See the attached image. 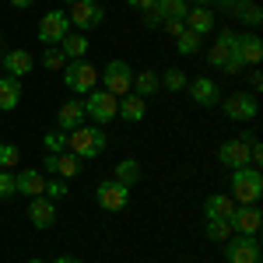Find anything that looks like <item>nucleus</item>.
Segmentation results:
<instances>
[{"label": "nucleus", "instance_id": "nucleus-1", "mask_svg": "<svg viewBox=\"0 0 263 263\" xmlns=\"http://www.w3.org/2000/svg\"><path fill=\"white\" fill-rule=\"evenodd\" d=\"M105 134H102V126H78V130H70L67 134V151L70 155H78L81 162L88 158H99L102 151H105Z\"/></svg>", "mask_w": 263, "mask_h": 263}, {"label": "nucleus", "instance_id": "nucleus-2", "mask_svg": "<svg viewBox=\"0 0 263 263\" xmlns=\"http://www.w3.org/2000/svg\"><path fill=\"white\" fill-rule=\"evenodd\" d=\"M260 197H263L260 168H253V165L232 168V200H235V203H256Z\"/></svg>", "mask_w": 263, "mask_h": 263}, {"label": "nucleus", "instance_id": "nucleus-3", "mask_svg": "<svg viewBox=\"0 0 263 263\" xmlns=\"http://www.w3.org/2000/svg\"><path fill=\"white\" fill-rule=\"evenodd\" d=\"M67 21L74 32H91L105 21V7H102V0H74L67 7Z\"/></svg>", "mask_w": 263, "mask_h": 263}, {"label": "nucleus", "instance_id": "nucleus-4", "mask_svg": "<svg viewBox=\"0 0 263 263\" xmlns=\"http://www.w3.org/2000/svg\"><path fill=\"white\" fill-rule=\"evenodd\" d=\"M63 84L74 95H88V91L99 88V70L88 60H67V67H63Z\"/></svg>", "mask_w": 263, "mask_h": 263}, {"label": "nucleus", "instance_id": "nucleus-5", "mask_svg": "<svg viewBox=\"0 0 263 263\" xmlns=\"http://www.w3.org/2000/svg\"><path fill=\"white\" fill-rule=\"evenodd\" d=\"M116 109H120V99H116V95H109L105 88H95V91H88V95H84V116H88V120H95V126L112 123V120H116Z\"/></svg>", "mask_w": 263, "mask_h": 263}, {"label": "nucleus", "instance_id": "nucleus-6", "mask_svg": "<svg viewBox=\"0 0 263 263\" xmlns=\"http://www.w3.org/2000/svg\"><path fill=\"white\" fill-rule=\"evenodd\" d=\"M99 78H102V88H105L109 95H116V99L130 95V88H134V70H130L126 60H109L102 67Z\"/></svg>", "mask_w": 263, "mask_h": 263}, {"label": "nucleus", "instance_id": "nucleus-7", "mask_svg": "<svg viewBox=\"0 0 263 263\" xmlns=\"http://www.w3.org/2000/svg\"><path fill=\"white\" fill-rule=\"evenodd\" d=\"M263 256V246L256 235H235L232 232V239L224 242V260L228 263H260Z\"/></svg>", "mask_w": 263, "mask_h": 263}, {"label": "nucleus", "instance_id": "nucleus-8", "mask_svg": "<svg viewBox=\"0 0 263 263\" xmlns=\"http://www.w3.org/2000/svg\"><path fill=\"white\" fill-rule=\"evenodd\" d=\"M221 109H224V116L235 123H253L260 116V102H256L253 91H235V95L221 99Z\"/></svg>", "mask_w": 263, "mask_h": 263}, {"label": "nucleus", "instance_id": "nucleus-9", "mask_svg": "<svg viewBox=\"0 0 263 263\" xmlns=\"http://www.w3.org/2000/svg\"><path fill=\"white\" fill-rule=\"evenodd\" d=\"M95 203L102 211H123L130 203V186H123L120 179H102L95 186Z\"/></svg>", "mask_w": 263, "mask_h": 263}, {"label": "nucleus", "instance_id": "nucleus-10", "mask_svg": "<svg viewBox=\"0 0 263 263\" xmlns=\"http://www.w3.org/2000/svg\"><path fill=\"white\" fill-rule=\"evenodd\" d=\"M70 32V21H67V11H46L39 21V28H35V35H39L42 46H60V39Z\"/></svg>", "mask_w": 263, "mask_h": 263}, {"label": "nucleus", "instance_id": "nucleus-11", "mask_svg": "<svg viewBox=\"0 0 263 263\" xmlns=\"http://www.w3.org/2000/svg\"><path fill=\"white\" fill-rule=\"evenodd\" d=\"M263 224V214L256 203H235V211H232V218H228V228L235 232V235H256Z\"/></svg>", "mask_w": 263, "mask_h": 263}, {"label": "nucleus", "instance_id": "nucleus-12", "mask_svg": "<svg viewBox=\"0 0 263 263\" xmlns=\"http://www.w3.org/2000/svg\"><path fill=\"white\" fill-rule=\"evenodd\" d=\"M81 168H84V162L78 155H70V151H60V155H49L46 151V172H53L60 179H78Z\"/></svg>", "mask_w": 263, "mask_h": 263}, {"label": "nucleus", "instance_id": "nucleus-13", "mask_svg": "<svg viewBox=\"0 0 263 263\" xmlns=\"http://www.w3.org/2000/svg\"><path fill=\"white\" fill-rule=\"evenodd\" d=\"M190 99L203 109H214V105H221V91H218L214 78H193L190 81Z\"/></svg>", "mask_w": 263, "mask_h": 263}, {"label": "nucleus", "instance_id": "nucleus-14", "mask_svg": "<svg viewBox=\"0 0 263 263\" xmlns=\"http://www.w3.org/2000/svg\"><path fill=\"white\" fill-rule=\"evenodd\" d=\"M84 102L81 99H67L57 109V126H60L63 134H70V130H78V126H84Z\"/></svg>", "mask_w": 263, "mask_h": 263}, {"label": "nucleus", "instance_id": "nucleus-15", "mask_svg": "<svg viewBox=\"0 0 263 263\" xmlns=\"http://www.w3.org/2000/svg\"><path fill=\"white\" fill-rule=\"evenodd\" d=\"M218 162L228 165V168H242V165H249V141H242V137L224 141L221 147H218Z\"/></svg>", "mask_w": 263, "mask_h": 263}, {"label": "nucleus", "instance_id": "nucleus-16", "mask_svg": "<svg viewBox=\"0 0 263 263\" xmlns=\"http://www.w3.org/2000/svg\"><path fill=\"white\" fill-rule=\"evenodd\" d=\"M232 53H235V32H232V28H221V32H218V39H214V46L207 49V63L221 70V63L228 60Z\"/></svg>", "mask_w": 263, "mask_h": 263}, {"label": "nucleus", "instance_id": "nucleus-17", "mask_svg": "<svg viewBox=\"0 0 263 263\" xmlns=\"http://www.w3.org/2000/svg\"><path fill=\"white\" fill-rule=\"evenodd\" d=\"M28 218H32L35 228H53V221H57V203L49 200L46 193H42V197H32V203H28Z\"/></svg>", "mask_w": 263, "mask_h": 263}, {"label": "nucleus", "instance_id": "nucleus-18", "mask_svg": "<svg viewBox=\"0 0 263 263\" xmlns=\"http://www.w3.org/2000/svg\"><path fill=\"white\" fill-rule=\"evenodd\" d=\"M14 190H18L21 197H42L46 193V176H42L39 168H21L18 176H14Z\"/></svg>", "mask_w": 263, "mask_h": 263}, {"label": "nucleus", "instance_id": "nucleus-19", "mask_svg": "<svg viewBox=\"0 0 263 263\" xmlns=\"http://www.w3.org/2000/svg\"><path fill=\"white\" fill-rule=\"evenodd\" d=\"M235 53L242 57L246 67H256L263 60V42L256 32H246V35H235Z\"/></svg>", "mask_w": 263, "mask_h": 263}, {"label": "nucleus", "instance_id": "nucleus-20", "mask_svg": "<svg viewBox=\"0 0 263 263\" xmlns=\"http://www.w3.org/2000/svg\"><path fill=\"white\" fill-rule=\"evenodd\" d=\"M0 67H4L11 78H25V74L35 67V60H32V53H28V49H11L7 57H0Z\"/></svg>", "mask_w": 263, "mask_h": 263}, {"label": "nucleus", "instance_id": "nucleus-21", "mask_svg": "<svg viewBox=\"0 0 263 263\" xmlns=\"http://www.w3.org/2000/svg\"><path fill=\"white\" fill-rule=\"evenodd\" d=\"M144 116H147V102L141 99V95H123L120 99V109H116V120H126V123H141Z\"/></svg>", "mask_w": 263, "mask_h": 263}, {"label": "nucleus", "instance_id": "nucleus-22", "mask_svg": "<svg viewBox=\"0 0 263 263\" xmlns=\"http://www.w3.org/2000/svg\"><path fill=\"white\" fill-rule=\"evenodd\" d=\"M182 25L203 39V35H211V32H214V14H211V7H193V11H186Z\"/></svg>", "mask_w": 263, "mask_h": 263}, {"label": "nucleus", "instance_id": "nucleus-23", "mask_svg": "<svg viewBox=\"0 0 263 263\" xmlns=\"http://www.w3.org/2000/svg\"><path fill=\"white\" fill-rule=\"evenodd\" d=\"M18 102H21V78L0 74V112L18 109Z\"/></svg>", "mask_w": 263, "mask_h": 263}, {"label": "nucleus", "instance_id": "nucleus-24", "mask_svg": "<svg viewBox=\"0 0 263 263\" xmlns=\"http://www.w3.org/2000/svg\"><path fill=\"white\" fill-rule=\"evenodd\" d=\"M232 211H235L232 193H211V197L203 200V214H207V218H221V221H228Z\"/></svg>", "mask_w": 263, "mask_h": 263}, {"label": "nucleus", "instance_id": "nucleus-25", "mask_svg": "<svg viewBox=\"0 0 263 263\" xmlns=\"http://www.w3.org/2000/svg\"><path fill=\"white\" fill-rule=\"evenodd\" d=\"M60 53L67 57V60H84V53H88V39H84V32H67L60 39Z\"/></svg>", "mask_w": 263, "mask_h": 263}, {"label": "nucleus", "instance_id": "nucleus-26", "mask_svg": "<svg viewBox=\"0 0 263 263\" xmlns=\"http://www.w3.org/2000/svg\"><path fill=\"white\" fill-rule=\"evenodd\" d=\"M228 11H232V14H235L239 21H246V25H253V28H256V25L263 21L260 4H253V0H235V4H232Z\"/></svg>", "mask_w": 263, "mask_h": 263}, {"label": "nucleus", "instance_id": "nucleus-27", "mask_svg": "<svg viewBox=\"0 0 263 263\" xmlns=\"http://www.w3.org/2000/svg\"><path fill=\"white\" fill-rule=\"evenodd\" d=\"M158 74H155V70H134V88H130V91H134V95H141V99H147V95H155V91H158Z\"/></svg>", "mask_w": 263, "mask_h": 263}, {"label": "nucleus", "instance_id": "nucleus-28", "mask_svg": "<svg viewBox=\"0 0 263 263\" xmlns=\"http://www.w3.org/2000/svg\"><path fill=\"white\" fill-rule=\"evenodd\" d=\"M112 179H120L123 186L134 190V186L141 182V162H137V158H123V162L116 165V172H112Z\"/></svg>", "mask_w": 263, "mask_h": 263}, {"label": "nucleus", "instance_id": "nucleus-29", "mask_svg": "<svg viewBox=\"0 0 263 263\" xmlns=\"http://www.w3.org/2000/svg\"><path fill=\"white\" fill-rule=\"evenodd\" d=\"M155 11L162 14V25L165 21H182L186 18V0H158Z\"/></svg>", "mask_w": 263, "mask_h": 263}, {"label": "nucleus", "instance_id": "nucleus-30", "mask_svg": "<svg viewBox=\"0 0 263 263\" xmlns=\"http://www.w3.org/2000/svg\"><path fill=\"white\" fill-rule=\"evenodd\" d=\"M203 235H207L211 242H228V239H232V228H228V221H221V218H207Z\"/></svg>", "mask_w": 263, "mask_h": 263}, {"label": "nucleus", "instance_id": "nucleus-31", "mask_svg": "<svg viewBox=\"0 0 263 263\" xmlns=\"http://www.w3.org/2000/svg\"><path fill=\"white\" fill-rule=\"evenodd\" d=\"M200 35L197 32H190V28H182V35H176V53H182V57H193L197 49H200Z\"/></svg>", "mask_w": 263, "mask_h": 263}, {"label": "nucleus", "instance_id": "nucleus-32", "mask_svg": "<svg viewBox=\"0 0 263 263\" xmlns=\"http://www.w3.org/2000/svg\"><path fill=\"white\" fill-rule=\"evenodd\" d=\"M158 81H162L168 91H182V88H186V70H182V67H168Z\"/></svg>", "mask_w": 263, "mask_h": 263}, {"label": "nucleus", "instance_id": "nucleus-33", "mask_svg": "<svg viewBox=\"0 0 263 263\" xmlns=\"http://www.w3.org/2000/svg\"><path fill=\"white\" fill-rule=\"evenodd\" d=\"M42 67H46V70H63V67H67V57L60 53V46H46V53H42Z\"/></svg>", "mask_w": 263, "mask_h": 263}, {"label": "nucleus", "instance_id": "nucleus-34", "mask_svg": "<svg viewBox=\"0 0 263 263\" xmlns=\"http://www.w3.org/2000/svg\"><path fill=\"white\" fill-rule=\"evenodd\" d=\"M18 162H21V151H18V147H14V144H0V168H7V172H11Z\"/></svg>", "mask_w": 263, "mask_h": 263}, {"label": "nucleus", "instance_id": "nucleus-35", "mask_svg": "<svg viewBox=\"0 0 263 263\" xmlns=\"http://www.w3.org/2000/svg\"><path fill=\"white\" fill-rule=\"evenodd\" d=\"M42 147H46L49 155H60V151H67V134H63V130H57V134H46Z\"/></svg>", "mask_w": 263, "mask_h": 263}, {"label": "nucleus", "instance_id": "nucleus-36", "mask_svg": "<svg viewBox=\"0 0 263 263\" xmlns=\"http://www.w3.org/2000/svg\"><path fill=\"white\" fill-rule=\"evenodd\" d=\"M7 197H18V190H14V176L7 168H0V200H7Z\"/></svg>", "mask_w": 263, "mask_h": 263}, {"label": "nucleus", "instance_id": "nucleus-37", "mask_svg": "<svg viewBox=\"0 0 263 263\" xmlns=\"http://www.w3.org/2000/svg\"><path fill=\"white\" fill-rule=\"evenodd\" d=\"M46 197L49 200H63L67 197V179H46Z\"/></svg>", "mask_w": 263, "mask_h": 263}, {"label": "nucleus", "instance_id": "nucleus-38", "mask_svg": "<svg viewBox=\"0 0 263 263\" xmlns=\"http://www.w3.org/2000/svg\"><path fill=\"white\" fill-rule=\"evenodd\" d=\"M242 67H246V63H242V57H239V53H232V57H228V60L221 63V70H224V74H239Z\"/></svg>", "mask_w": 263, "mask_h": 263}, {"label": "nucleus", "instance_id": "nucleus-39", "mask_svg": "<svg viewBox=\"0 0 263 263\" xmlns=\"http://www.w3.org/2000/svg\"><path fill=\"white\" fill-rule=\"evenodd\" d=\"M144 25H147V28H162V14H158L155 7H147V11H144Z\"/></svg>", "mask_w": 263, "mask_h": 263}, {"label": "nucleus", "instance_id": "nucleus-40", "mask_svg": "<svg viewBox=\"0 0 263 263\" xmlns=\"http://www.w3.org/2000/svg\"><path fill=\"white\" fill-rule=\"evenodd\" d=\"M162 28L168 32V35H172V39H176V35H182V28H186V25H182V21H165Z\"/></svg>", "mask_w": 263, "mask_h": 263}, {"label": "nucleus", "instance_id": "nucleus-41", "mask_svg": "<svg viewBox=\"0 0 263 263\" xmlns=\"http://www.w3.org/2000/svg\"><path fill=\"white\" fill-rule=\"evenodd\" d=\"M249 88H253V91H260V88H263V74L256 70V67L249 70Z\"/></svg>", "mask_w": 263, "mask_h": 263}, {"label": "nucleus", "instance_id": "nucleus-42", "mask_svg": "<svg viewBox=\"0 0 263 263\" xmlns=\"http://www.w3.org/2000/svg\"><path fill=\"white\" fill-rule=\"evenodd\" d=\"M126 4H130V7H137V11H147V7H155L158 0H126Z\"/></svg>", "mask_w": 263, "mask_h": 263}, {"label": "nucleus", "instance_id": "nucleus-43", "mask_svg": "<svg viewBox=\"0 0 263 263\" xmlns=\"http://www.w3.org/2000/svg\"><path fill=\"white\" fill-rule=\"evenodd\" d=\"M11 4H14V7H18V11H25V7H32V4H35V0H11Z\"/></svg>", "mask_w": 263, "mask_h": 263}, {"label": "nucleus", "instance_id": "nucleus-44", "mask_svg": "<svg viewBox=\"0 0 263 263\" xmlns=\"http://www.w3.org/2000/svg\"><path fill=\"white\" fill-rule=\"evenodd\" d=\"M57 263H81V260H78V256H60Z\"/></svg>", "mask_w": 263, "mask_h": 263}, {"label": "nucleus", "instance_id": "nucleus-45", "mask_svg": "<svg viewBox=\"0 0 263 263\" xmlns=\"http://www.w3.org/2000/svg\"><path fill=\"white\" fill-rule=\"evenodd\" d=\"M190 4H197V7H207V4H211V0H190Z\"/></svg>", "mask_w": 263, "mask_h": 263}, {"label": "nucleus", "instance_id": "nucleus-46", "mask_svg": "<svg viewBox=\"0 0 263 263\" xmlns=\"http://www.w3.org/2000/svg\"><path fill=\"white\" fill-rule=\"evenodd\" d=\"M218 4H221V7H232V4H235V0H218Z\"/></svg>", "mask_w": 263, "mask_h": 263}, {"label": "nucleus", "instance_id": "nucleus-47", "mask_svg": "<svg viewBox=\"0 0 263 263\" xmlns=\"http://www.w3.org/2000/svg\"><path fill=\"white\" fill-rule=\"evenodd\" d=\"M28 263H46V260H28Z\"/></svg>", "mask_w": 263, "mask_h": 263}, {"label": "nucleus", "instance_id": "nucleus-48", "mask_svg": "<svg viewBox=\"0 0 263 263\" xmlns=\"http://www.w3.org/2000/svg\"><path fill=\"white\" fill-rule=\"evenodd\" d=\"M63 4H67V7H70V4H74V0H63Z\"/></svg>", "mask_w": 263, "mask_h": 263}, {"label": "nucleus", "instance_id": "nucleus-49", "mask_svg": "<svg viewBox=\"0 0 263 263\" xmlns=\"http://www.w3.org/2000/svg\"><path fill=\"white\" fill-rule=\"evenodd\" d=\"M0 39H4V32H0Z\"/></svg>", "mask_w": 263, "mask_h": 263}, {"label": "nucleus", "instance_id": "nucleus-50", "mask_svg": "<svg viewBox=\"0 0 263 263\" xmlns=\"http://www.w3.org/2000/svg\"><path fill=\"white\" fill-rule=\"evenodd\" d=\"M0 70H4V67H0Z\"/></svg>", "mask_w": 263, "mask_h": 263}]
</instances>
